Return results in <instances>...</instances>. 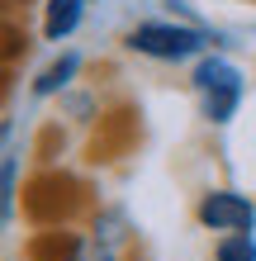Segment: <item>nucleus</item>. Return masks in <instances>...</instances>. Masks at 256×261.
I'll use <instances>...</instances> for the list:
<instances>
[{"label": "nucleus", "instance_id": "f257e3e1", "mask_svg": "<svg viewBox=\"0 0 256 261\" xmlns=\"http://www.w3.org/2000/svg\"><path fill=\"white\" fill-rule=\"evenodd\" d=\"M133 223L124 209H95L86 228L52 223L29 242V261H128Z\"/></svg>", "mask_w": 256, "mask_h": 261}, {"label": "nucleus", "instance_id": "0eeeda50", "mask_svg": "<svg viewBox=\"0 0 256 261\" xmlns=\"http://www.w3.org/2000/svg\"><path fill=\"white\" fill-rule=\"evenodd\" d=\"M19 138H14V124H5V157H0V219L5 228L19 219Z\"/></svg>", "mask_w": 256, "mask_h": 261}, {"label": "nucleus", "instance_id": "7ed1b4c3", "mask_svg": "<svg viewBox=\"0 0 256 261\" xmlns=\"http://www.w3.org/2000/svg\"><path fill=\"white\" fill-rule=\"evenodd\" d=\"M190 95L200 105V119L214 128H228L237 110L247 100V71L233 62L228 53H204L200 62H190Z\"/></svg>", "mask_w": 256, "mask_h": 261}, {"label": "nucleus", "instance_id": "423d86ee", "mask_svg": "<svg viewBox=\"0 0 256 261\" xmlns=\"http://www.w3.org/2000/svg\"><path fill=\"white\" fill-rule=\"evenodd\" d=\"M86 10H90V0H43V43H57L62 48L67 38H76V29L86 24Z\"/></svg>", "mask_w": 256, "mask_h": 261}, {"label": "nucleus", "instance_id": "20e7f679", "mask_svg": "<svg viewBox=\"0 0 256 261\" xmlns=\"http://www.w3.org/2000/svg\"><path fill=\"white\" fill-rule=\"evenodd\" d=\"M194 223L214 238L228 233H256V195L237 190V186H209L194 199Z\"/></svg>", "mask_w": 256, "mask_h": 261}, {"label": "nucleus", "instance_id": "f03ea898", "mask_svg": "<svg viewBox=\"0 0 256 261\" xmlns=\"http://www.w3.org/2000/svg\"><path fill=\"white\" fill-rule=\"evenodd\" d=\"M218 34L204 24H185V19H138L124 34V48L133 57H147V62H161V67H185V62H200L204 53L218 48Z\"/></svg>", "mask_w": 256, "mask_h": 261}, {"label": "nucleus", "instance_id": "6e6552de", "mask_svg": "<svg viewBox=\"0 0 256 261\" xmlns=\"http://www.w3.org/2000/svg\"><path fill=\"white\" fill-rule=\"evenodd\" d=\"M214 261H256V233L214 238Z\"/></svg>", "mask_w": 256, "mask_h": 261}, {"label": "nucleus", "instance_id": "39448f33", "mask_svg": "<svg viewBox=\"0 0 256 261\" xmlns=\"http://www.w3.org/2000/svg\"><path fill=\"white\" fill-rule=\"evenodd\" d=\"M81 67H86V57L76 48H57V57L29 81V95H34V100H62L67 90H76Z\"/></svg>", "mask_w": 256, "mask_h": 261}]
</instances>
